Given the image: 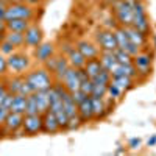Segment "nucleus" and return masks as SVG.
<instances>
[{
    "instance_id": "38",
    "label": "nucleus",
    "mask_w": 156,
    "mask_h": 156,
    "mask_svg": "<svg viewBox=\"0 0 156 156\" xmlns=\"http://www.w3.org/2000/svg\"><path fill=\"white\" fill-rule=\"evenodd\" d=\"M8 73V62H6V56L0 53V76H5Z\"/></svg>"
},
{
    "instance_id": "9",
    "label": "nucleus",
    "mask_w": 156,
    "mask_h": 156,
    "mask_svg": "<svg viewBox=\"0 0 156 156\" xmlns=\"http://www.w3.org/2000/svg\"><path fill=\"white\" fill-rule=\"evenodd\" d=\"M22 122H23V114L9 111L8 115H6V119H5V122H3L5 134L23 136V133H22Z\"/></svg>"
},
{
    "instance_id": "21",
    "label": "nucleus",
    "mask_w": 156,
    "mask_h": 156,
    "mask_svg": "<svg viewBox=\"0 0 156 156\" xmlns=\"http://www.w3.org/2000/svg\"><path fill=\"white\" fill-rule=\"evenodd\" d=\"M25 81L23 75H12V76H8L5 78V83H6V89L9 94H19L20 89H22V84Z\"/></svg>"
},
{
    "instance_id": "40",
    "label": "nucleus",
    "mask_w": 156,
    "mask_h": 156,
    "mask_svg": "<svg viewBox=\"0 0 156 156\" xmlns=\"http://www.w3.org/2000/svg\"><path fill=\"white\" fill-rule=\"evenodd\" d=\"M72 97H73V100H75V103H76V105H78V103H80V101H83L87 95L83 92V90H80V89H78V90H75V92H72Z\"/></svg>"
},
{
    "instance_id": "33",
    "label": "nucleus",
    "mask_w": 156,
    "mask_h": 156,
    "mask_svg": "<svg viewBox=\"0 0 156 156\" xmlns=\"http://www.w3.org/2000/svg\"><path fill=\"white\" fill-rule=\"evenodd\" d=\"M81 125H83V122H81V119H80V115H78V114H75V115L69 117L66 129H67V131H75V129H78V128H80Z\"/></svg>"
},
{
    "instance_id": "30",
    "label": "nucleus",
    "mask_w": 156,
    "mask_h": 156,
    "mask_svg": "<svg viewBox=\"0 0 156 156\" xmlns=\"http://www.w3.org/2000/svg\"><path fill=\"white\" fill-rule=\"evenodd\" d=\"M111 78H112L111 72H108L106 69H101L98 72V75L92 78V81H94V84H109L111 83Z\"/></svg>"
},
{
    "instance_id": "2",
    "label": "nucleus",
    "mask_w": 156,
    "mask_h": 156,
    "mask_svg": "<svg viewBox=\"0 0 156 156\" xmlns=\"http://www.w3.org/2000/svg\"><path fill=\"white\" fill-rule=\"evenodd\" d=\"M6 62H8V72L12 75H23L25 72L30 70V66H31L30 56L20 50H16L11 55H8Z\"/></svg>"
},
{
    "instance_id": "15",
    "label": "nucleus",
    "mask_w": 156,
    "mask_h": 156,
    "mask_svg": "<svg viewBox=\"0 0 156 156\" xmlns=\"http://www.w3.org/2000/svg\"><path fill=\"white\" fill-rule=\"evenodd\" d=\"M78 115H80L83 123L94 120V109H92V98H90V95H87L83 101L78 103Z\"/></svg>"
},
{
    "instance_id": "43",
    "label": "nucleus",
    "mask_w": 156,
    "mask_h": 156,
    "mask_svg": "<svg viewBox=\"0 0 156 156\" xmlns=\"http://www.w3.org/2000/svg\"><path fill=\"white\" fill-rule=\"evenodd\" d=\"M6 5H2L0 6V20H6Z\"/></svg>"
},
{
    "instance_id": "34",
    "label": "nucleus",
    "mask_w": 156,
    "mask_h": 156,
    "mask_svg": "<svg viewBox=\"0 0 156 156\" xmlns=\"http://www.w3.org/2000/svg\"><path fill=\"white\" fill-rule=\"evenodd\" d=\"M16 50H17V48H16L14 45H12L11 42H8L6 39H3V41L0 42V53H2V55H5V56L11 55L12 51H16Z\"/></svg>"
},
{
    "instance_id": "27",
    "label": "nucleus",
    "mask_w": 156,
    "mask_h": 156,
    "mask_svg": "<svg viewBox=\"0 0 156 156\" xmlns=\"http://www.w3.org/2000/svg\"><path fill=\"white\" fill-rule=\"evenodd\" d=\"M25 108H27V95H22V94H14V95H12V101H11L9 111L25 114Z\"/></svg>"
},
{
    "instance_id": "39",
    "label": "nucleus",
    "mask_w": 156,
    "mask_h": 156,
    "mask_svg": "<svg viewBox=\"0 0 156 156\" xmlns=\"http://www.w3.org/2000/svg\"><path fill=\"white\" fill-rule=\"evenodd\" d=\"M140 145H142V139L140 137H131L128 140V147L131 150H137Z\"/></svg>"
},
{
    "instance_id": "24",
    "label": "nucleus",
    "mask_w": 156,
    "mask_h": 156,
    "mask_svg": "<svg viewBox=\"0 0 156 156\" xmlns=\"http://www.w3.org/2000/svg\"><path fill=\"white\" fill-rule=\"evenodd\" d=\"M70 67V64H69V61H67V58L66 56H58V59H56V66H55V70H53V78H55V81H61L62 80V76H64V73H66V70Z\"/></svg>"
},
{
    "instance_id": "31",
    "label": "nucleus",
    "mask_w": 156,
    "mask_h": 156,
    "mask_svg": "<svg viewBox=\"0 0 156 156\" xmlns=\"http://www.w3.org/2000/svg\"><path fill=\"white\" fill-rule=\"evenodd\" d=\"M114 55H115V59H117L119 64H131L133 62V56L129 53H126V51L122 50V48H115Z\"/></svg>"
},
{
    "instance_id": "50",
    "label": "nucleus",
    "mask_w": 156,
    "mask_h": 156,
    "mask_svg": "<svg viewBox=\"0 0 156 156\" xmlns=\"http://www.w3.org/2000/svg\"><path fill=\"white\" fill-rule=\"evenodd\" d=\"M8 2H25V0H8Z\"/></svg>"
},
{
    "instance_id": "11",
    "label": "nucleus",
    "mask_w": 156,
    "mask_h": 156,
    "mask_svg": "<svg viewBox=\"0 0 156 156\" xmlns=\"http://www.w3.org/2000/svg\"><path fill=\"white\" fill-rule=\"evenodd\" d=\"M97 42H98L100 50L114 51L117 48V41H115L114 30H100L97 33Z\"/></svg>"
},
{
    "instance_id": "5",
    "label": "nucleus",
    "mask_w": 156,
    "mask_h": 156,
    "mask_svg": "<svg viewBox=\"0 0 156 156\" xmlns=\"http://www.w3.org/2000/svg\"><path fill=\"white\" fill-rule=\"evenodd\" d=\"M111 5L114 8V14H115L117 22H119V27H129V25H133L131 0H115Z\"/></svg>"
},
{
    "instance_id": "35",
    "label": "nucleus",
    "mask_w": 156,
    "mask_h": 156,
    "mask_svg": "<svg viewBox=\"0 0 156 156\" xmlns=\"http://www.w3.org/2000/svg\"><path fill=\"white\" fill-rule=\"evenodd\" d=\"M92 89H94V81L90 80V78H84V80H81L80 90H83L86 95H90L92 94Z\"/></svg>"
},
{
    "instance_id": "47",
    "label": "nucleus",
    "mask_w": 156,
    "mask_h": 156,
    "mask_svg": "<svg viewBox=\"0 0 156 156\" xmlns=\"http://www.w3.org/2000/svg\"><path fill=\"white\" fill-rule=\"evenodd\" d=\"M3 39H5V33H2V31H0V42H2Z\"/></svg>"
},
{
    "instance_id": "32",
    "label": "nucleus",
    "mask_w": 156,
    "mask_h": 156,
    "mask_svg": "<svg viewBox=\"0 0 156 156\" xmlns=\"http://www.w3.org/2000/svg\"><path fill=\"white\" fill-rule=\"evenodd\" d=\"M25 114H41L37 109V103L33 94L27 95V108H25Z\"/></svg>"
},
{
    "instance_id": "14",
    "label": "nucleus",
    "mask_w": 156,
    "mask_h": 156,
    "mask_svg": "<svg viewBox=\"0 0 156 156\" xmlns=\"http://www.w3.org/2000/svg\"><path fill=\"white\" fill-rule=\"evenodd\" d=\"M62 131L61 129V125L56 119V115L51 112L50 109L45 111L42 114V133H47V134H56Z\"/></svg>"
},
{
    "instance_id": "45",
    "label": "nucleus",
    "mask_w": 156,
    "mask_h": 156,
    "mask_svg": "<svg viewBox=\"0 0 156 156\" xmlns=\"http://www.w3.org/2000/svg\"><path fill=\"white\" fill-rule=\"evenodd\" d=\"M154 145H156V134L150 136L148 140H147V147H154Z\"/></svg>"
},
{
    "instance_id": "13",
    "label": "nucleus",
    "mask_w": 156,
    "mask_h": 156,
    "mask_svg": "<svg viewBox=\"0 0 156 156\" xmlns=\"http://www.w3.org/2000/svg\"><path fill=\"white\" fill-rule=\"evenodd\" d=\"M56 53V48H55V44L53 42H41L33 51V56L37 62H45L47 59H50Z\"/></svg>"
},
{
    "instance_id": "22",
    "label": "nucleus",
    "mask_w": 156,
    "mask_h": 156,
    "mask_svg": "<svg viewBox=\"0 0 156 156\" xmlns=\"http://www.w3.org/2000/svg\"><path fill=\"white\" fill-rule=\"evenodd\" d=\"M34 98H36V103H37V109L41 114H44L45 111H48V106H50V97H48V89L47 90H36L33 92Z\"/></svg>"
},
{
    "instance_id": "3",
    "label": "nucleus",
    "mask_w": 156,
    "mask_h": 156,
    "mask_svg": "<svg viewBox=\"0 0 156 156\" xmlns=\"http://www.w3.org/2000/svg\"><path fill=\"white\" fill-rule=\"evenodd\" d=\"M36 16V9L25 2H8L6 5V20L9 19H27L33 20Z\"/></svg>"
},
{
    "instance_id": "36",
    "label": "nucleus",
    "mask_w": 156,
    "mask_h": 156,
    "mask_svg": "<svg viewBox=\"0 0 156 156\" xmlns=\"http://www.w3.org/2000/svg\"><path fill=\"white\" fill-rule=\"evenodd\" d=\"M106 90H108V84H94V89H92V97H106Z\"/></svg>"
},
{
    "instance_id": "12",
    "label": "nucleus",
    "mask_w": 156,
    "mask_h": 156,
    "mask_svg": "<svg viewBox=\"0 0 156 156\" xmlns=\"http://www.w3.org/2000/svg\"><path fill=\"white\" fill-rule=\"evenodd\" d=\"M61 83H62L64 87H66L67 92H70V94L75 92V90H78V89H80V83H81L80 75H78V69L69 67V69L66 70V73H64Z\"/></svg>"
},
{
    "instance_id": "16",
    "label": "nucleus",
    "mask_w": 156,
    "mask_h": 156,
    "mask_svg": "<svg viewBox=\"0 0 156 156\" xmlns=\"http://www.w3.org/2000/svg\"><path fill=\"white\" fill-rule=\"evenodd\" d=\"M78 50L81 51V55L86 58V59H92V58H98V55H100V47L97 45V44H94V42H90V41H80V42H76V45H75Z\"/></svg>"
},
{
    "instance_id": "4",
    "label": "nucleus",
    "mask_w": 156,
    "mask_h": 156,
    "mask_svg": "<svg viewBox=\"0 0 156 156\" xmlns=\"http://www.w3.org/2000/svg\"><path fill=\"white\" fill-rule=\"evenodd\" d=\"M131 6H133V27L148 36L150 20H148V16H147L145 5L142 3L140 0H131Z\"/></svg>"
},
{
    "instance_id": "28",
    "label": "nucleus",
    "mask_w": 156,
    "mask_h": 156,
    "mask_svg": "<svg viewBox=\"0 0 156 156\" xmlns=\"http://www.w3.org/2000/svg\"><path fill=\"white\" fill-rule=\"evenodd\" d=\"M5 39L8 42H11L17 50L25 47V36L20 31H5Z\"/></svg>"
},
{
    "instance_id": "29",
    "label": "nucleus",
    "mask_w": 156,
    "mask_h": 156,
    "mask_svg": "<svg viewBox=\"0 0 156 156\" xmlns=\"http://www.w3.org/2000/svg\"><path fill=\"white\" fill-rule=\"evenodd\" d=\"M123 94H125L123 90L119 89L114 83H109V84H108V90H106V97H108V98H111V100H114V101H119Z\"/></svg>"
},
{
    "instance_id": "41",
    "label": "nucleus",
    "mask_w": 156,
    "mask_h": 156,
    "mask_svg": "<svg viewBox=\"0 0 156 156\" xmlns=\"http://www.w3.org/2000/svg\"><path fill=\"white\" fill-rule=\"evenodd\" d=\"M8 112H9V111H8L6 108H2V106H0V126L3 125V122H5V119H6Z\"/></svg>"
},
{
    "instance_id": "42",
    "label": "nucleus",
    "mask_w": 156,
    "mask_h": 156,
    "mask_svg": "<svg viewBox=\"0 0 156 156\" xmlns=\"http://www.w3.org/2000/svg\"><path fill=\"white\" fill-rule=\"evenodd\" d=\"M5 92H8V89H6V83L2 76H0V95H3Z\"/></svg>"
},
{
    "instance_id": "8",
    "label": "nucleus",
    "mask_w": 156,
    "mask_h": 156,
    "mask_svg": "<svg viewBox=\"0 0 156 156\" xmlns=\"http://www.w3.org/2000/svg\"><path fill=\"white\" fill-rule=\"evenodd\" d=\"M23 36H25V47L31 48V50H34L39 44L44 41V31L41 28V25L36 23V22L30 23V27L25 30Z\"/></svg>"
},
{
    "instance_id": "1",
    "label": "nucleus",
    "mask_w": 156,
    "mask_h": 156,
    "mask_svg": "<svg viewBox=\"0 0 156 156\" xmlns=\"http://www.w3.org/2000/svg\"><path fill=\"white\" fill-rule=\"evenodd\" d=\"M23 78H25V83L31 87L33 92H36V90H47L55 83L53 75H51L45 67H37V69L25 72Z\"/></svg>"
},
{
    "instance_id": "18",
    "label": "nucleus",
    "mask_w": 156,
    "mask_h": 156,
    "mask_svg": "<svg viewBox=\"0 0 156 156\" xmlns=\"http://www.w3.org/2000/svg\"><path fill=\"white\" fill-rule=\"evenodd\" d=\"M66 51H67L66 58H67V61H69V64H70V67H75V69L84 67V64H86L87 59L81 55V51L78 50L75 45H69V48H67Z\"/></svg>"
},
{
    "instance_id": "46",
    "label": "nucleus",
    "mask_w": 156,
    "mask_h": 156,
    "mask_svg": "<svg viewBox=\"0 0 156 156\" xmlns=\"http://www.w3.org/2000/svg\"><path fill=\"white\" fill-rule=\"evenodd\" d=\"M153 48L156 50V33L153 34Z\"/></svg>"
},
{
    "instance_id": "44",
    "label": "nucleus",
    "mask_w": 156,
    "mask_h": 156,
    "mask_svg": "<svg viewBox=\"0 0 156 156\" xmlns=\"http://www.w3.org/2000/svg\"><path fill=\"white\" fill-rule=\"evenodd\" d=\"M41 2H42V0H25V3L33 6V8H36L37 5H41Z\"/></svg>"
},
{
    "instance_id": "7",
    "label": "nucleus",
    "mask_w": 156,
    "mask_h": 156,
    "mask_svg": "<svg viewBox=\"0 0 156 156\" xmlns=\"http://www.w3.org/2000/svg\"><path fill=\"white\" fill-rule=\"evenodd\" d=\"M22 133L23 136H36L42 133V114H23Z\"/></svg>"
},
{
    "instance_id": "17",
    "label": "nucleus",
    "mask_w": 156,
    "mask_h": 156,
    "mask_svg": "<svg viewBox=\"0 0 156 156\" xmlns=\"http://www.w3.org/2000/svg\"><path fill=\"white\" fill-rule=\"evenodd\" d=\"M122 28L125 30L126 36L129 37V41H131L133 44H136V45L140 47V48H144V47L147 45V42H148V36H147L145 33L139 31L137 28L133 27V25H129V27H122Z\"/></svg>"
},
{
    "instance_id": "37",
    "label": "nucleus",
    "mask_w": 156,
    "mask_h": 156,
    "mask_svg": "<svg viewBox=\"0 0 156 156\" xmlns=\"http://www.w3.org/2000/svg\"><path fill=\"white\" fill-rule=\"evenodd\" d=\"M11 101H12V94H9V92H5L3 95H0V106H2V108H6V109L9 111Z\"/></svg>"
},
{
    "instance_id": "19",
    "label": "nucleus",
    "mask_w": 156,
    "mask_h": 156,
    "mask_svg": "<svg viewBox=\"0 0 156 156\" xmlns=\"http://www.w3.org/2000/svg\"><path fill=\"white\" fill-rule=\"evenodd\" d=\"M98 59L101 62V66L103 69H106L108 72L112 73V70L119 66V62H117L115 59V55H114V51H108V50H101L100 51V55H98Z\"/></svg>"
},
{
    "instance_id": "26",
    "label": "nucleus",
    "mask_w": 156,
    "mask_h": 156,
    "mask_svg": "<svg viewBox=\"0 0 156 156\" xmlns=\"http://www.w3.org/2000/svg\"><path fill=\"white\" fill-rule=\"evenodd\" d=\"M84 72H86V75L92 80L94 76H97L98 75V72L103 69V66H101V62H100V59L98 58H92V59H87L86 61V64H84Z\"/></svg>"
},
{
    "instance_id": "48",
    "label": "nucleus",
    "mask_w": 156,
    "mask_h": 156,
    "mask_svg": "<svg viewBox=\"0 0 156 156\" xmlns=\"http://www.w3.org/2000/svg\"><path fill=\"white\" fill-rule=\"evenodd\" d=\"M2 5H8V0H0V6Z\"/></svg>"
},
{
    "instance_id": "25",
    "label": "nucleus",
    "mask_w": 156,
    "mask_h": 156,
    "mask_svg": "<svg viewBox=\"0 0 156 156\" xmlns=\"http://www.w3.org/2000/svg\"><path fill=\"white\" fill-rule=\"evenodd\" d=\"M33 20H27V19H9L6 20V31H20V33H25L30 27V23Z\"/></svg>"
},
{
    "instance_id": "10",
    "label": "nucleus",
    "mask_w": 156,
    "mask_h": 156,
    "mask_svg": "<svg viewBox=\"0 0 156 156\" xmlns=\"http://www.w3.org/2000/svg\"><path fill=\"white\" fill-rule=\"evenodd\" d=\"M114 34H115V41H117V48L125 50L126 53H129L131 56H136L139 51L142 50L140 47H137L136 44H133L131 41H129V37L126 36V33H125V30L122 27L115 28L114 30Z\"/></svg>"
},
{
    "instance_id": "49",
    "label": "nucleus",
    "mask_w": 156,
    "mask_h": 156,
    "mask_svg": "<svg viewBox=\"0 0 156 156\" xmlns=\"http://www.w3.org/2000/svg\"><path fill=\"white\" fill-rule=\"evenodd\" d=\"M103 2H106V3H112V2H115V0H103Z\"/></svg>"
},
{
    "instance_id": "20",
    "label": "nucleus",
    "mask_w": 156,
    "mask_h": 156,
    "mask_svg": "<svg viewBox=\"0 0 156 156\" xmlns=\"http://www.w3.org/2000/svg\"><path fill=\"white\" fill-rule=\"evenodd\" d=\"M111 83H114L119 89H122L123 92H128V90L134 89V86H136V78L126 76V75H117V76H112V78H111Z\"/></svg>"
},
{
    "instance_id": "51",
    "label": "nucleus",
    "mask_w": 156,
    "mask_h": 156,
    "mask_svg": "<svg viewBox=\"0 0 156 156\" xmlns=\"http://www.w3.org/2000/svg\"><path fill=\"white\" fill-rule=\"evenodd\" d=\"M42 2H44V0H42Z\"/></svg>"
},
{
    "instance_id": "6",
    "label": "nucleus",
    "mask_w": 156,
    "mask_h": 156,
    "mask_svg": "<svg viewBox=\"0 0 156 156\" xmlns=\"http://www.w3.org/2000/svg\"><path fill=\"white\" fill-rule=\"evenodd\" d=\"M133 64L137 70V78L140 80H147L151 73V66H153V55L148 51H139L136 56H133Z\"/></svg>"
},
{
    "instance_id": "23",
    "label": "nucleus",
    "mask_w": 156,
    "mask_h": 156,
    "mask_svg": "<svg viewBox=\"0 0 156 156\" xmlns=\"http://www.w3.org/2000/svg\"><path fill=\"white\" fill-rule=\"evenodd\" d=\"M61 98H62V106H64V111H66L67 117H72V115L78 114V105L75 103V100H73V97H72L70 92H67V90H66Z\"/></svg>"
}]
</instances>
